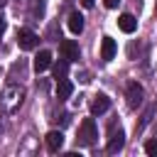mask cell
I'll return each mask as SVG.
<instances>
[{
  "label": "cell",
  "mask_w": 157,
  "mask_h": 157,
  "mask_svg": "<svg viewBox=\"0 0 157 157\" xmlns=\"http://www.w3.org/2000/svg\"><path fill=\"white\" fill-rule=\"evenodd\" d=\"M32 66H34V71H37V74H42V71H47V69L52 66V52H47V49H42V52H39L37 56H34V64H32Z\"/></svg>",
  "instance_id": "cell-7"
},
{
  "label": "cell",
  "mask_w": 157,
  "mask_h": 157,
  "mask_svg": "<svg viewBox=\"0 0 157 157\" xmlns=\"http://www.w3.org/2000/svg\"><path fill=\"white\" fill-rule=\"evenodd\" d=\"M47 147H49V152H59L64 147V135L59 130H49L47 132Z\"/></svg>",
  "instance_id": "cell-9"
},
{
  "label": "cell",
  "mask_w": 157,
  "mask_h": 157,
  "mask_svg": "<svg viewBox=\"0 0 157 157\" xmlns=\"http://www.w3.org/2000/svg\"><path fill=\"white\" fill-rule=\"evenodd\" d=\"M5 29V17H2V12H0V32Z\"/></svg>",
  "instance_id": "cell-16"
},
{
  "label": "cell",
  "mask_w": 157,
  "mask_h": 157,
  "mask_svg": "<svg viewBox=\"0 0 157 157\" xmlns=\"http://www.w3.org/2000/svg\"><path fill=\"white\" fill-rule=\"evenodd\" d=\"M17 44H20V49L29 52V49H34V47L39 44V37H37L32 29H20V32H17Z\"/></svg>",
  "instance_id": "cell-4"
},
{
  "label": "cell",
  "mask_w": 157,
  "mask_h": 157,
  "mask_svg": "<svg viewBox=\"0 0 157 157\" xmlns=\"http://www.w3.org/2000/svg\"><path fill=\"white\" fill-rule=\"evenodd\" d=\"M110 108V98L105 96V93H98L96 98H93V103H91V113L93 115H101V113H105Z\"/></svg>",
  "instance_id": "cell-8"
},
{
  "label": "cell",
  "mask_w": 157,
  "mask_h": 157,
  "mask_svg": "<svg viewBox=\"0 0 157 157\" xmlns=\"http://www.w3.org/2000/svg\"><path fill=\"white\" fill-rule=\"evenodd\" d=\"M118 27H120L125 34H132V32L137 29V20H135L132 15H128V12H125V15H120V17H118Z\"/></svg>",
  "instance_id": "cell-10"
},
{
  "label": "cell",
  "mask_w": 157,
  "mask_h": 157,
  "mask_svg": "<svg viewBox=\"0 0 157 157\" xmlns=\"http://www.w3.org/2000/svg\"><path fill=\"white\" fill-rule=\"evenodd\" d=\"M145 152H147V155H157V140L145 142Z\"/></svg>",
  "instance_id": "cell-13"
},
{
  "label": "cell",
  "mask_w": 157,
  "mask_h": 157,
  "mask_svg": "<svg viewBox=\"0 0 157 157\" xmlns=\"http://www.w3.org/2000/svg\"><path fill=\"white\" fill-rule=\"evenodd\" d=\"M103 5H105L108 10H115V7L120 5V0H103Z\"/></svg>",
  "instance_id": "cell-14"
},
{
  "label": "cell",
  "mask_w": 157,
  "mask_h": 157,
  "mask_svg": "<svg viewBox=\"0 0 157 157\" xmlns=\"http://www.w3.org/2000/svg\"><path fill=\"white\" fill-rule=\"evenodd\" d=\"M115 52H118L115 39H113V37H103V42H101V59H103V61H110V59L115 56Z\"/></svg>",
  "instance_id": "cell-6"
},
{
  "label": "cell",
  "mask_w": 157,
  "mask_h": 157,
  "mask_svg": "<svg viewBox=\"0 0 157 157\" xmlns=\"http://www.w3.org/2000/svg\"><path fill=\"white\" fill-rule=\"evenodd\" d=\"M69 29H71L74 34H81V32H83V15H81V12H71V15H69Z\"/></svg>",
  "instance_id": "cell-12"
},
{
  "label": "cell",
  "mask_w": 157,
  "mask_h": 157,
  "mask_svg": "<svg viewBox=\"0 0 157 157\" xmlns=\"http://www.w3.org/2000/svg\"><path fill=\"white\" fill-rule=\"evenodd\" d=\"M96 137H98V130H96V123H93V118H86L83 123H81V128H78V145H83V147H91L93 142H96Z\"/></svg>",
  "instance_id": "cell-1"
},
{
  "label": "cell",
  "mask_w": 157,
  "mask_h": 157,
  "mask_svg": "<svg viewBox=\"0 0 157 157\" xmlns=\"http://www.w3.org/2000/svg\"><path fill=\"white\" fill-rule=\"evenodd\" d=\"M59 49H61V54H64L66 61H76V59H78V44H76L74 39H61Z\"/></svg>",
  "instance_id": "cell-5"
},
{
  "label": "cell",
  "mask_w": 157,
  "mask_h": 157,
  "mask_svg": "<svg viewBox=\"0 0 157 157\" xmlns=\"http://www.w3.org/2000/svg\"><path fill=\"white\" fill-rule=\"evenodd\" d=\"M125 96H128V105H130V108H140V105H142V96H145V91H142V86H140L137 81H130Z\"/></svg>",
  "instance_id": "cell-2"
},
{
  "label": "cell",
  "mask_w": 157,
  "mask_h": 157,
  "mask_svg": "<svg viewBox=\"0 0 157 157\" xmlns=\"http://www.w3.org/2000/svg\"><path fill=\"white\" fill-rule=\"evenodd\" d=\"M71 93H74V83H71L69 78H61V81L56 83V98H59V101H66Z\"/></svg>",
  "instance_id": "cell-11"
},
{
  "label": "cell",
  "mask_w": 157,
  "mask_h": 157,
  "mask_svg": "<svg viewBox=\"0 0 157 157\" xmlns=\"http://www.w3.org/2000/svg\"><path fill=\"white\" fill-rule=\"evenodd\" d=\"M123 147H125V132H123L120 128L115 130V123H113V125H110V140H108V147H105V150H108L110 155H115V152H120Z\"/></svg>",
  "instance_id": "cell-3"
},
{
  "label": "cell",
  "mask_w": 157,
  "mask_h": 157,
  "mask_svg": "<svg viewBox=\"0 0 157 157\" xmlns=\"http://www.w3.org/2000/svg\"><path fill=\"white\" fill-rule=\"evenodd\" d=\"M0 130H2V120H0Z\"/></svg>",
  "instance_id": "cell-17"
},
{
  "label": "cell",
  "mask_w": 157,
  "mask_h": 157,
  "mask_svg": "<svg viewBox=\"0 0 157 157\" xmlns=\"http://www.w3.org/2000/svg\"><path fill=\"white\" fill-rule=\"evenodd\" d=\"M93 2H96V0H81V5H83V7H93Z\"/></svg>",
  "instance_id": "cell-15"
}]
</instances>
